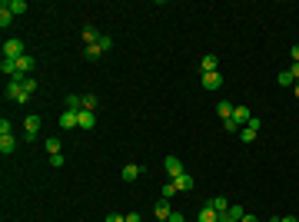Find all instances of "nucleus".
Returning a JSON list of instances; mask_svg holds the SVG:
<instances>
[{
	"instance_id": "28",
	"label": "nucleus",
	"mask_w": 299,
	"mask_h": 222,
	"mask_svg": "<svg viewBox=\"0 0 299 222\" xmlns=\"http://www.w3.org/2000/svg\"><path fill=\"white\" fill-rule=\"evenodd\" d=\"M100 50H103V53H107V50H113V37H100Z\"/></svg>"
},
{
	"instance_id": "11",
	"label": "nucleus",
	"mask_w": 299,
	"mask_h": 222,
	"mask_svg": "<svg viewBox=\"0 0 299 222\" xmlns=\"http://www.w3.org/2000/svg\"><path fill=\"white\" fill-rule=\"evenodd\" d=\"M203 87L206 89H220L223 87V73L216 70V73H203Z\"/></svg>"
},
{
	"instance_id": "13",
	"label": "nucleus",
	"mask_w": 299,
	"mask_h": 222,
	"mask_svg": "<svg viewBox=\"0 0 299 222\" xmlns=\"http://www.w3.org/2000/svg\"><path fill=\"white\" fill-rule=\"evenodd\" d=\"M153 216L156 219H170V216H173V209H170V199H160L153 206Z\"/></svg>"
},
{
	"instance_id": "15",
	"label": "nucleus",
	"mask_w": 299,
	"mask_h": 222,
	"mask_svg": "<svg viewBox=\"0 0 299 222\" xmlns=\"http://www.w3.org/2000/svg\"><path fill=\"white\" fill-rule=\"evenodd\" d=\"M13 149H17V139H13V133H10V136H0V153L10 156Z\"/></svg>"
},
{
	"instance_id": "20",
	"label": "nucleus",
	"mask_w": 299,
	"mask_h": 222,
	"mask_svg": "<svg viewBox=\"0 0 299 222\" xmlns=\"http://www.w3.org/2000/svg\"><path fill=\"white\" fill-rule=\"evenodd\" d=\"M13 23V13L7 10V0H3V3H0V27H3V30H7V27H10Z\"/></svg>"
},
{
	"instance_id": "4",
	"label": "nucleus",
	"mask_w": 299,
	"mask_h": 222,
	"mask_svg": "<svg viewBox=\"0 0 299 222\" xmlns=\"http://www.w3.org/2000/svg\"><path fill=\"white\" fill-rule=\"evenodd\" d=\"M60 130H80V110H63L60 113Z\"/></svg>"
},
{
	"instance_id": "40",
	"label": "nucleus",
	"mask_w": 299,
	"mask_h": 222,
	"mask_svg": "<svg viewBox=\"0 0 299 222\" xmlns=\"http://www.w3.org/2000/svg\"><path fill=\"white\" fill-rule=\"evenodd\" d=\"M156 222H166V219H156Z\"/></svg>"
},
{
	"instance_id": "9",
	"label": "nucleus",
	"mask_w": 299,
	"mask_h": 222,
	"mask_svg": "<svg viewBox=\"0 0 299 222\" xmlns=\"http://www.w3.org/2000/svg\"><path fill=\"white\" fill-rule=\"evenodd\" d=\"M33 67H37V60H33V53H23L20 60H17V70H20V77H30Z\"/></svg>"
},
{
	"instance_id": "29",
	"label": "nucleus",
	"mask_w": 299,
	"mask_h": 222,
	"mask_svg": "<svg viewBox=\"0 0 299 222\" xmlns=\"http://www.w3.org/2000/svg\"><path fill=\"white\" fill-rule=\"evenodd\" d=\"M50 166H54V169H63V153H54V156H50Z\"/></svg>"
},
{
	"instance_id": "10",
	"label": "nucleus",
	"mask_w": 299,
	"mask_h": 222,
	"mask_svg": "<svg viewBox=\"0 0 299 222\" xmlns=\"http://www.w3.org/2000/svg\"><path fill=\"white\" fill-rule=\"evenodd\" d=\"M199 70H203V73H216V70H220L216 53H206V56H203V60H199Z\"/></svg>"
},
{
	"instance_id": "24",
	"label": "nucleus",
	"mask_w": 299,
	"mask_h": 222,
	"mask_svg": "<svg viewBox=\"0 0 299 222\" xmlns=\"http://www.w3.org/2000/svg\"><path fill=\"white\" fill-rule=\"evenodd\" d=\"M83 53H87V60H100V56H103V50L93 44V46H83Z\"/></svg>"
},
{
	"instance_id": "25",
	"label": "nucleus",
	"mask_w": 299,
	"mask_h": 222,
	"mask_svg": "<svg viewBox=\"0 0 299 222\" xmlns=\"http://www.w3.org/2000/svg\"><path fill=\"white\" fill-rule=\"evenodd\" d=\"M47 153H50V156H54V153H60V139H57V136H50V139H47Z\"/></svg>"
},
{
	"instance_id": "23",
	"label": "nucleus",
	"mask_w": 299,
	"mask_h": 222,
	"mask_svg": "<svg viewBox=\"0 0 299 222\" xmlns=\"http://www.w3.org/2000/svg\"><path fill=\"white\" fill-rule=\"evenodd\" d=\"M177 192H179V189H177V182H173V179H166V182H163V199H173Z\"/></svg>"
},
{
	"instance_id": "33",
	"label": "nucleus",
	"mask_w": 299,
	"mask_h": 222,
	"mask_svg": "<svg viewBox=\"0 0 299 222\" xmlns=\"http://www.w3.org/2000/svg\"><path fill=\"white\" fill-rule=\"evenodd\" d=\"M126 222H143V219H140V212H126Z\"/></svg>"
},
{
	"instance_id": "17",
	"label": "nucleus",
	"mask_w": 299,
	"mask_h": 222,
	"mask_svg": "<svg viewBox=\"0 0 299 222\" xmlns=\"http://www.w3.org/2000/svg\"><path fill=\"white\" fill-rule=\"evenodd\" d=\"M97 106H100V96H97V93H83V110L97 113Z\"/></svg>"
},
{
	"instance_id": "31",
	"label": "nucleus",
	"mask_w": 299,
	"mask_h": 222,
	"mask_svg": "<svg viewBox=\"0 0 299 222\" xmlns=\"http://www.w3.org/2000/svg\"><path fill=\"white\" fill-rule=\"evenodd\" d=\"M289 77H293V80L299 83V63H293V67H289Z\"/></svg>"
},
{
	"instance_id": "37",
	"label": "nucleus",
	"mask_w": 299,
	"mask_h": 222,
	"mask_svg": "<svg viewBox=\"0 0 299 222\" xmlns=\"http://www.w3.org/2000/svg\"><path fill=\"white\" fill-rule=\"evenodd\" d=\"M220 222H239V219H233L230 212H226V216H220Z\"/></svg>"
},
{
	"instance_id": "39",
	"label": "nucleus",
	"mask_w": 299,
	"mask_h": 222,
	"mask_svg": "<svg viewBox=\"0 0 299 222\" xmlns=\"http://www.w3.org/2000/svg\"><path fill=\"white\" fill-rule=\"evenodd\" d=\"M293 96H296V100H299V83H296V87H293Z\"/></svg>"
},
{
	"instance_id": "22",
	"label": "nucleus",
	"mask_w": 299,
	"mask_h": 222,
	"mask_svg": "<svg viewBox=\"0 0 299 222\" xmlns=\"http://www.w3.org/2000/svg\"><path fill=\"white\" fill-rule=\"evenodd\" d=\"M7 10L17 17V13H27V3H23V0H7Z\"/></svg>"
},
{
	"instance_id": "3",
	"label": "nucleus",
	"mask_w": 299,
	"mask_h": 222,
	"mask_svg": "<svg viewBox=\"0 0 299 222\" xmlns=\"http://www.w3.org/2000/svg\"><path fill=\"white\" fill-rule=\"evenodd\" d=\"M259 130H263V120H259V116H253V120L239 130V139H243V143H253L256 136H259Z\"/></svg>"
},
{
	"instance_id": "14",
	"label": "nucleus",
	"mask_w": 299,
	"mask_h": 222,
	"mask_svg": "<svg viewBox=\"0 0 299 222\" xmlns=\"http://www.w3.org/2000/svg\"><path fill=\"white\" fill-rule=\"evenodd\" d=\"M173 182H177V189H179V192H193V176H189V173H183V176H177V179H173Z\"/></svg>"
},
{
	"instance_id": "21",
	"label": "nucleus",
	"mask_w": 299,
	"mask_h": 222,
	"mask_svg": "<svg viewBox=\"0 0 299 222\" xmlns=\"http://www.w3.org/2000/svg\"><path fill=\"white\" fill-rule=\"evenodd\" d=\"M233 110H236V106H233L230 100H220V106H216V113H220V116H223V123H226V120H230V116H233Z\"/></svg>"
},
{
	"instance_id": "34",
	"label": "nucleus",
	"mask_w": 299,
	"mask_h": 222,
	"mask_svg": "<svg viewBox=\"0 0 299 222\" xmlns=\"http://www.w3.org/2000/svg\"><path fill=\"white\" fill-rule=\"evenodd\" d=\"M166 222H186V219H183V212H173V216H170Z\"/></svg>"
},
{
	"instance_id": "38",
	"label": "nucleus",
	"mask_w": 299,
	"mask_h": 222,
	"mask_svg": "<svg viewBox=\"0 0 299 222\" xmlns=\"http://www.w3.org/2000/svg\"><path fill=\"white\" fill-rule=\"evenodd\" d=\"M279 222H299V219H296V216H283Z\"/></svg>"
},
{
	"instance_id": "27",
	"label": "nucleus",
	"mask_w": 299,
	"mask_h": 222,
	"mask_svg": "<svg viewBox=\"0 0 299 222\" xmlns=\"http://www.w3.org/2000/svg\"><path fill=\"white\" fill-rule=\"evenodd\" d=\"M10 130H13V123L3 116V120H0V136H10Z\"/></svg>"
},
{
	"instance_id": "2",
	"label": "nucleus",
	"mask_w": 299,
	"mask_h": 222,
	"mask_svg": "<svg viewBox=\"0 0 299 222\" xmlns=\"http://www.w3.org/2000/svg\"><path fill=\"white\" fill-rule=\"evenodd\" d=\"M27 53V46H23L20 37H10V40H3V60H20Z\"/></svg>"
},
{
	"instance_id": "6",
	"label": "nucleus",
	"mask_w": 299,
	"mask_h": 222,
	"mask_svg": "<svg viewBox=\"0 0 299 222\" xmlns=\"http://www.w3.org/2000/svg\"><path fill=\"white\" fill-rule=\"evenodd\" d=\"M37 133H40V116H27L23 120V139L30 143V139H37Z\"/></svg>"
},
{
	"instance_id": "35",
	"label": "nucleus",
	"mask_w": 299,
	"mask_h": 222,
	"mask_svg": "<svg viewBox=\"0 0 299 222\" xmlns=\"http://www.w3.org/2000/svg\"><path fill=\"white\" fill-rule=\"evenodd\" d=\"M289 56H293V63H299V44L293 46V50H289Z\"/></svg>"
},
{
	"instance_id": "12",
	"label": "nucleus",
	"mask_w": 299,
	"mask_h": 222,
	"mask_svg": "<svg viewBox=\"0 0 299 222\" xmlns=\"http://www.w3.org/2000/svg\"><path fill=\"white\" fill-rule=\"evenodd\" d=\"M97 126V113H90V110H80V130H93Z\"/></svg>"
},
{
	"instance_id": "16",
	"label": "nucleus",
	"mask_w": 299,
	"mask_h": 222,
	"mask_svg": "<svg viewBox=\"0 0 299 222\" xmlns=\"http://www.w3.org/2000/svg\"><path fill=\"white\" fill-rule=\"evenodd\" d=\"M0 73H3V77H17V73H20V70H17V60H3V63H0Z\"/></svg>"
},
{
	"instance_id": "26",
	"label": "nucleus",
	"mask_w": 299,
	"mask_h": 222,
	"mask_svg": "<svg viewBox=\"0 0 299 222\" xmlns=\"http://www.w3.org/2000/svg\"><path fill=\"white\" fill-rule=\"evenodd\" d=\"M279 87H296V80L289 77V70H283V73H279Z\"/></svg>"
},
{
	"instance_id": "1",
	"label": "nucleus",
	"mask_w": 299,
	"mask_h": 222,
	"mask_svg": "<svg viewBox=\"0 0 299 222\" xmlns=\"http://www.w3.org/2000/svg\"><path fill=\"white\" fill-rule=\"evenodd\" d=\"M7 100L17 103V106H27V103H30V93L23 89V77H20V73H17V77L7 83Z\"/></svg>"
},
{
	"instance_id": "8",
	"label": "nucleus",
	"mask_w": 299,
	"mask_h": 222,
	"mask_svg": "<svg viewBox=\"0 0 299 222\" xmlns=\"http://www.w3.org/2000/svg\"><path fill=\"white\" fill-rule=\"evenodd\" d=\"M140 173H143V166H140V163H126V166H123V182H136V179H140Z\"/></svg>"
},
{
	"instance_id": "5",
	"label": "nucleus",
	"mask_w": 299,
	"mask_h": 222,
	"mask_svg": "<svg viewBox=\"0 0 299 222\" xmlns=\"http://www.w3.org/2000/svg\"><path fill=\"white\" fill-rule=\"evenodd\" d=\"M163 166H166V179H177V176H183V173H186V169H183V163H179L177 156H166Z\"/></svg>"
},
{
	"instance_id": "7",
	"label": "nucleus",
	"mask_w": 299,
	"mask_h": 222,
	"mask_svg": "<svg viewBox=\"0 0 299 222\" xmlns=\"http://www.w3.org/2000/svg\"><path fill=\"white\" fill-rule=\"evenodd\" d=\"M203 206H210L216 216H226V212H230V202H226V196H213V199H206Z\"/></svg>"
},
{
	"instance_id": "36",
	"label": "nucleus",
	"mask_w": 299,
	"mask_h": 222,
	"mask_svg": "<svg viewBox=\"0 0 299 222\" xmlns=\"http://www.w3.org/2000/svg\"><path fill=\"white\" fill-rule=\"evenodd\" d=\"M239 222H259V219H256V216H249V212H246V216H243V219H239Z\"/></svg>"
},
{
	"instance_id": "32",
	"label": "nucleus",
	"mask_w": 299,
	"mask_h": 222,
	"mask_svg": "<svg viewBox=\"0 0 299 222\" xmlns=\"http://www.w3.org/2000/svg\"><path fill=\"white\" fill-rule=\"evenodd\" d=\"M107 222H126V216H117V212H110V216H107Z\"/></svg>"
},
{
	"instance_id": "19",
	"label": "nucleus",
	"mask_w": 299,
	"mask_h": 222,
	"mask_svg": "<svg viewBox=\"0 0 299 222\" xmlns=\"http://www.w3.org/2000/svg\"><path fill=\"white\" fill-rule=\"evenodd\" d=\"M196 222H220V216H216L210 206H203V209H199V216H196Z\"/></svg>"
},
{
	"instance_id": "30",
	"label": "nucleus",
	"mask_w": 299,
	"mask_h": 222,
	"mask_svg": "<svg viewBox=\"0 0 299 222\" xmlns=\"http://www.w3.org/2000/svg\"><path fill=\"white\" fill-rule=\"evenodd\" d=\"M230 216H233V219H243L246 209H239V206H230Z\"/></svg>"
},
{
	"instance_id": "18",
	"label": "nucleus",
	"mask_w": 299,
	"mask_h": 222,
	"mask_svg": "<svg viewBox=\"0 0 299 222\" xmlns=\"http://www.w3.org/2000/svg\"><path fill=\"white\" fill-rule=\"evenodd\" d=\"M83 44H87V46L100 44V34H97V27H83Z\"/></svg>"
}]
</instances>
